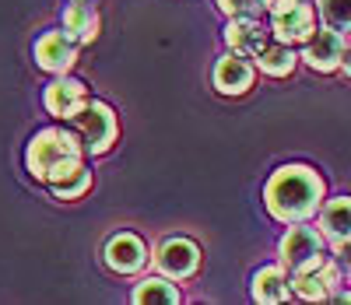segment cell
<instances>
[{
	"label": "cell",
	"mask_w": 351,
	"mask_h": 305,
	"mask_svg": "<svg viewBox=\"0 0 351 305\" xmlns=\"http://www.w3.org/2000/svg\"><path fill=\"white\" fill-rule=\"evenodd\" d=\"M271 28L281 42H306L316 32V14L306 0H271Z\"/></svg>",
	"instance_id": "3"
},
{
	"label": "cell",
	"mask_w": 351,
	"mask_h": 305,
	"mask_svg": "<svg viewBox=\"0 0 351 305\" xmlns=\"http://www.w3.org/2000/svg\"><path fill=\"white\" fill-rule=\"evenodd\" d=\"M134 302H180V291L165 281H144L137 291H134Z\"/></svg>",
	"instance_id": "20"
},
{
	"label": "cell",
	"mask_w": 351,
	"mask_h": 305,
	"mask_svg": "<svg viewBox=\"0 0 351 305\" xmlns=\"http://www.w3.org/2000/svg\"><path fill=\"white\" fill-rule=\"evenodd\" d=\"M319 228L324 235L341 246V242H351V197H337L324 207V218H319Z\"/></svg>",
	"instance_id": "14"
},
{
	"label": "cell",
	"mask_w": 351,
	"mask_h": 305,
	"mask_svg": "<svg viewBox=\"0 0 351 305\" xmlns=\"http://www.w3.org/2000/svg\"><path fill=\"white\" fill-rule=\"evenodd\" d=\"M200 263V249L190 239H165L158 246V267L169 278H190Z\"/></svg>",
	"instance_id": "7"
},
{
	"label": "cell",
	"mask_w": 351,
	"mask_h": 305,
	"mask_svg": "<svg viewBox=\"0 0 351 305\" xmlns=\"http://www.w3.org/2000/svg\"><path fill=\"white\" fill-rule=\"evenodd\" d=\"M84 95H88V88H84L81 81L64 77V81H56V84H49V88H46V109H49L53 116L71 119V116L84 106Z\"/></svg>",
	"instance_id": "12"
},
{
	"label": "cell",
	"mask_w": 351,
	"mask_h": 305,
	"mask_svg": "<svg viewBox=\"0 0 351 305\" xmlns=\"http://www.w3.org/2000/svg\"><path fill=\"white\" fill-rule=\"evenodd\" d=\"M319 14L337 32H351V0H319Z\"/></svg>",
	"instance_id": "19"
},
{
	"label": "cell",
	"mask_w": 351,
	"mask_h": 305,
	"mask_svg": "<svg viewBox=\"0 0 351 305\" xmlns=\"http://www.w3.org/2000/svg\"><path fill=\"white\" fill-rule=\"evenodd\" d=\"M341 256H344V263L351 267V242H341Z\"/></svg>",
	"instance_id": "23"
},
{
	"label": "cell",
	"mask_w": 351,
	"mask_h": 305,
	"mask_svg": "<svg viewBox=\"0 0 351 305\" xmlns=\"http://www.w3.org/2000/svg\"><path fill=\"white\" fill-rule=\"evenodd\" d=\"M341 67H344V74L351 77V46H344V56H341Z\"/></svg>",
	"instance_id": "22"
},
{
	"label": "cell",
	"mask_w": 351,
	"mask_h": 305,
	"mask_svg": "<svg viewBox=\"0 0 351 305\" xmlns=\"http://www.w3.org/2000/svg\"><path fill=\"white\" fill-rule=\"evenodd\" d=\"M215 88L221 91V95H243V91L253 88V67L239 53L221 56L218 67H215Z\"/></svg>",
	"instance_id": "9"
},
{
	"label": "cell",
	"mask_w": 351,
	"mask_h": 305,
	"mask_svg": "<svg viewBox=\"0 0 351 305\" xmlns=\"http://www.w3.org/2000/svg\"><path fill=\"white\" fill-rule=\"evenodd\" d=\"M263 197H267V210L274 218L299 225L319 207L324 182H319V175L306 165H288V169L274 172V179L267 182V193Z\"/></svg>",
	"instance_id": "1"
},
{
	"label": "cell",
	"mask_w": 351,
	"mask_h": 305,
	"mask_svg": "<svg viewBox=\"0 0 351 305\" xmlns=\"http://www.w3.org/2000/svg\"><path fill=\"white\" fill-rule=\"evenodd\" d=\"M71 119H74V127L81 130L84 147L92 151V155H102V151H109V144L116 141V116L102 102H84Z\"/></svg>",
	"instance_id": "4"
},
{
	"label": "cell",
	"mask_w": 351,
	"mask_h": 305,
	"mask_svg": "<svg viewBox=\"0 0 351 305\" xmlns=\"http://www.w3.org/2000/svg\"><path fill=\"white\" fill-rule=\"evenodd\" d=\"M291 295L288 278L281 267H263L256 278H253V298L256 302H285Z\"/></svg>",
	"instance_id": "15"
},
{
	"label": "cell",
	"mask_w": 351,
	"mask_h": 305,
	"mask_svg": "<svg viewBox=\"0 0 351 305\" xmlns=\"http://www.w3.org/2000/svg\"><path fill=\"white\" fill-rule=\"evenodd\" d=\"M316 256H319V235H316L313 228L299 225V228H291V232L281 239V260H285V267L299 270V267H306V263L316 260Z\"/></svg>",
	"instance_id": "10"
},
{
	"label": "cell",
	"mask_w": 351,
	"mask_h": 305,
	"mask_svg": "<svg viewBox=\"0 0 351 305\" xmlns=\"http://www.w3.org/2000/svg\"><path fill=\"white\" fill-rule=\"evenodd\" d=\"M225 42L239 56H256L263 46H267V32H263L253 18H236L225 28Z\"/></svg>",
	"instance_id": "13"
},
{
	"label": "cell",
	"mask_w": 351,
	"mask_h": 305,
	"mask_svg": "<svg viewBox=\"0 0 351 305\" xmlns=\"http://www.w3.org/2000/svg\"><path fill=\"white\" fill-rule=\"evenodd\" d=\"M218 4H221V11L236 14V18H253L256 11L267 8L271 0H218Z\"/></svg>",
	"instance_id": "21"
},
{
	"label": "cell",
	"mask_w": 351,
	"mask_h": 305,
	"mask_svg": "<svg viewBox=\"0 0 351 305\" xmlns=\"http://www.w3.org/2000/svg\"><path fill=\"white\" fill-rule=\"evenodd\" d=\"M337 288V267L324 256H316L309 260L306 267L295 270V278H291V295H299V298H309V302H324L330 298Z\"/></svg>",
	"instance_id": "5"
},
{
	"label": "cell",
	"mask_w": 351,
	"mask_h": 305,
	"mask_svg": "<svg viewBox=\"0 0 351 305\" xmlns=\"http://www.w3.org/2000/svg\"><path fill=\"white\" fill-rule=\"evenodd\" d=\"M28 169L43 182H56L81 169V144L67 130H43L28 144Z\"/></svg>",
	"instance_id": "2"
},
{
	"label": "cell",
	"mask_w": 351,
	"mask_h": 305,
	"mask_svg": "<svg viewBox=\"0 0 351 305\" xmlns=\"http://www.w3.org/2000/svg\"><path fill=\"white\" fill-rule=\"evenodd\" d=\"M74 56H77V49H74V39L67 32H49V36H43L36 42V60H39V67H46V71H56V74L71 71Z\"/></svg>",
	"instance_id": "8"
},
{
	"label": "cell",
	"mask_w": 351,
	"mask_h": 305,
	"mask_svg": "<svg viewBox=\"0 0 351 305\" xmlns=\"http://www.w3.org/2000/svg\"><path fill=\"white\" fill-rule=\"evenodd\" d=\"M144 242L137 239V235H130V232H123V235H112L109 239V246H106V263L112 267V270H120V273H134V270H141L144 267Z\"/></svg>",
	"instance_id": "11"
},
{
	"label": "cell",
	"mask_w": 351,
	"mask_h": 305,
	"mask_svg": "<svg viewBox=\"0 0 351 305\" xmlns=\"http://www.w3.org/2000/svg\"><path fill=\"white\" fill-rule=\"evenodd\" d=\"M64 21H67V32H71L74 42H92L95 32H99V14L88 4H71Z\"/></svg>",
	"instance_id": "16"
},
{
	"label": "cell",
	"mask_w": 351,
	"mask_h": 305,
	"mask_svg": "<svg viewBox=\"0 0 351 305\" xmlns=\"http://www.w3.org/2000/svg\"><path fill=\"white\" fill-rule=\"evenodd\" d=\"M341 56H344V39H341V32L337 28H324V32H313L309 39H306V64L313 67V71H334V67H341Z\"/></svg>",
	"instance_id": "6"
},
{
	"label": "cell",
	"mask_w": 351,
	"mask_h": 305,
	"mask_svg": "<svg viewBox=\"0 0 351 305\" xmlns=\"http://www.w3.org/2000/svg\"><path fill=\"white\" fill-rule=\"evenodd\" d=\"M49 186H53V193L60 197V200H74V197H81L88 186H92V175H88V169L81 165V169H74L71 175L56 179V182H49Z\"/></svg>",
	"instance_id": "18"
},
{
	"label": "cell",
	"mask_w": 351,
	"mask_h": 305,
	"mask_svg": "<svg viewBox=\"0 0 351 305\" xmlns=\"http://www.w3.org/2000/svg\"><path fill=\"white\" fill-rule=\"evenodd\" d=\"M256 64H260L263 74L285 77V74H291V67H295V53L288 49V42H281V46H271V42H267V46L256 53Z\"/></svg>",
	"instance_id": "17"
}]
</instances>
